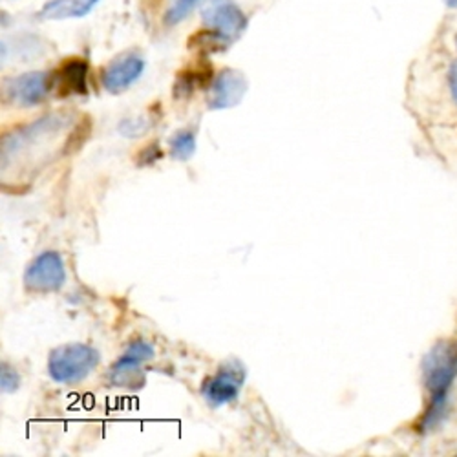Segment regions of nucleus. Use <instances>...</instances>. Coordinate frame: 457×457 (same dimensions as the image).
<instances>
[{"label":"nucleus","instance_id":"6","mask_svg":"<svg viewBox=\"0 0 457 457\" xmlns=\"http://www.w3.org/2000/svg\"><path fill=\"white\" fill-rule=\"evenodd\" d=\"M66 282L62 258L55 251H45L37 256L24 273V286L31 293H54Z\"/></svg>","mask_w":457,"mask_h":457},{"label":"nucleus","instance_id":"9","mask_svg":"<svg viewBox=\"0 0 457 457\" xmlns=\"http://www.w3.org/2000/svg\"><path fill=\"white\" fill-rule=\"evenodd\" d=\"M143 68L145 62L139 55H120L101 71V85L110 94H121L141 78Z\"/></svg>","mask_w":457,"mask_h":457},{"label":"nucleus","instance_id":"13","mask_svg":"<svg viewBox=\"0 0 457 457\" xmlns=\"http://www.w3.org/2000/svg\"><path fill=\"white\" fill-rule=\"evenodd\" d=\"M200 3V0H176V3L169 8L167 15H165V24L167 26H176L179 24L183 19L188 17V13L193 12V8Z\"/></svg>","mask_w":457,"mask_h":457},{"label":"nucleus","instance_id":"3","mask_svg":"<svg viewBox=\"0 0 457 457\" xmlns=\"http://www.w3.org/2000/svg\"><path fill=\"white\" fill-rule=\"evenodd\" d=\"M202 21L207 29L218 33L231 45L240 39L249 22L235 0H207L202 8Z\"/></svg>","mask_w":457,"mask_h":457},{"label":"nucleus","instance_id":"15","mask_svg":"<svg viewBox=\"0 0 457 457\" xmlns=\"http://www.w3.org/2000/svg\"><path fill=\"white\" fill-rule=\"evenodd\" d=\"M163 158V152L160 150V145L158 143H154V145H150V146H146L141 154H139V165H150V163H154V162H158V160H162Z\"/></svg>","mask_w":457,"mask_h":457},{"label":"nucleus","instance_id":"10","mask_svg":"<svg viewBox=\"0 0 457 457\" xmlns=\"http://www.w3.org/2000/svg\"><path fill=\"white\" fill-rule=\"evenodd\" d=\"M61 96H87L88 94V64L81 59H71L62 64L54 78Z\"/></svg>","mask_w":457,"mask_h":457},{"label":"nucleus","instance_id":"8","mask_svg":"<svg viewBox=\"0 0 457 457\" xmlns=\"http://www.w3.org/2000/svg\"><path fill=\"white\" fill-rule=\"evenodd\" d=\"M245 92H247L245 75L238 70L225 68L211 81L209 94H207L209 108L212 110L233 108L238 103H242Z\"/></svg>","mask_w":457,"mask_h":457},{"label":"nucleus","instance_id":"14","mask_svg":"<svg viewBox=\"0 0 457 457\" xmlns=\"http://www.w3.org/2000/svg\"><path fill=\"white\" fill-rule=\"evenodd\" d=\"M0 375H3V377H0V385H3L4 394H13V392L19 390L21 377L8 362H3V373H0Z\"/></svg>","mask_w":457,"mask_h":457},{"label":"nucleus","instance_id":"11","mask_svg":"<svg viewBox=\"0 0 457 457\" xmlns=\"http://www.w3.org/2000/svg\"><path fill=\"white\" fill-rule=\"evenodd\" d=\"M99 0H50L41 12L39 19L43 21H66V19H79L87 17Z\"/></svg>","mask_w":457,"mask_h":457},{"label":"nucleus","instance_id":"1","mask_svg":"<svg viewBox=\"0 0 457 457\" xmlns=\"http://www.w3.org/2000/svg\"><path fill=\"white\" fill-rule=\"evenodd\" d=\"M423 378L428 394L425 413L419 421V430H434L446 415L450 390L457 378V342L441 340L423 361Z\"/></svg>","mask_w":457,"mask_h":457},{"label":"nucleus","instance_id":"5","mask_svg":"<svg viewBox=\"0 0 457 457\" xmlns=\"http://www.w3.org/2000/svg\"><path fill=\"white\" fill-rule=\"evenodd\" d=\"M154 359V348L145 340H136L129 345L121 359L112 366L108 377L113 386H121L129 390H137L145 385L143 366Z\"/></svg>","mask_w":457,"mask_h":457},{"label":"nucleus","instance_id":"2","mask_svg":"<svg viewBox=\"0 0 457 457\" xmlns=\"http://www.w3.org/2000/svg\"><path fill=\"white\" fill-rule=\"evenodd\" d=\"M99 353L87 345H64L48 357V373L59 385H79L97 368Z\"/></svg>","mask_w":457,"mask_h":457},{"label":"nucleus","instance_id":"12","mask_svg":"<svg viewBox=\"0 0 457 457\" xmlns=\"http://www.w3.org/2000/svg\"><path fill=\"white\" fill-rule=\"evenodd\" d=\"M170 156L178 162H187L195 156L196 152V132L188 130V129H181L178 130L170 141Z\"/></svg>","mask_w":457,"mask_h":457},{"label":"nucleus","instance_id":"16","mask_svg":"<svg viewBox=\"0 0 457 457\" xmlns=\"http://www.w3.org/2000/svg\"><path fill=\"white\" fill-rule=\"evenodd\" d=\"M448 85L452 92V99L457 103V61L452 64L450 73H448Z\"/></svg>","mask_w":457,"mask_h":457},{"label":"nucleus","instance_id":"17","mask_svg":"<svg viewBox=\"0 0 457 457\" xmlns=\"http://www.w3.org/2000/svg\"><path fill=\"white\" fill-rule=\"evenodd\" d=\"M445 4L450 8H457V0H445Z\"/></svg>","mask_w":457,"mask_h":457},{"label":"nucleus","instance_id":"7","mask_svg":"<svg viewBox=\"0 0 457 457\" xmlns=\"http://www.w3.org/2000/svg\"><path fill=\"white\" fill-rule=\"evenodd\" d=\"M245 371L238 362H225L220 370L205 380L202 388L205 401L212 408H220L238 399L244 386Z\"/></svg>","mask_w":457,"mask_h":457},{"label":"nucleus","instance_id":"4","mask_svg":"<svg viewBox=\"0 0 457 457\" xmlns=\"http://www.w3.org/2000/svg\"><path fill=\"white\" fill-rule=\"evenodd\" d=\"M55 88L54 75L48 71H28L4 81V99L15 106H35L48 99Z\"/></svg>","mask_w":457,"mask_h":457}]
</instances>
